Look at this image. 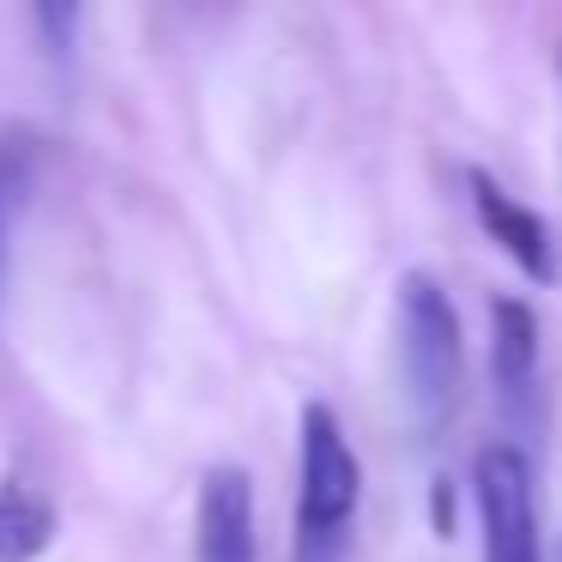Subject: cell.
I'll return each mask as SVG.
<instances>
[{"label":"cell","mask_w":562,"mask_h":562,"mask_svg":"<svg viewBox=\"0 0 562 562\" xmlns=\"http://www.w3.org/2000/svg\"><path fill=\"white\" fill-rule=\"evenodd\" d=\"M393 351L412 417L424 429H441L465 387V327L448 284L429 267H405L393 284Z\"/></svg>","instance_id":"cell-1"},{"label":"cell","mask_w":562,"mask_h":562,"mask_svg":"<svg viewBox=\"0 0 562 562\" xmlns=\"http://www.w3.org/2000/svg\"><path fill=\"white\" fill-rule=\"evenodd\" d=\"M363 502V465L339 412L308 400L296 417V562H339L345 532Z\"/></svg>","instance_id":"cell-2"},{"label":"cell","mask_w":562,"mask_h":562,"mask_svg":"<svg viewBox=\"0 0 562 562\" xmlns=\"http://www.w3.org/2000/svg\"><path fill=\"white\" fill-rule=\"evenodd\" d=\"M472 502L484 526V562H544L532 460L514 441H484L472 453Z\"/></svg>","instance_id":"cell-3"},{"label":"cell","mask_w":562,"mask_h":562,"mask_svg":"<svg viewBox=\"0 0 562 562\" xmlns=\"http://www.w3.org/2000/svg\"><path fill=\"white\" fill-rule=\"evenodd\" d=\"M490 381L514 424H544V321L526 296L490 303Z\"/></svg>","instance_id":"cell-4"},{"label":"cell","mask_w":562,"mask_h":562,"mask_svg":"<svg viewBox=\"0 0 562 562\" xmlns=\"http://www.w3.org/2000/svg\"><path fill=\"white\" fill-rule=\"evenodd\" d=\"M465 200H472L484 236L514 260V267H526L532 279H557V231H550L544 212L526 206V200L514 194L496 170H484V164H465Z\"/></svg>","instance_id":"cell-5"},{"label":"cell","mask_w":562,"mask_h":562,"mask_svg":"<svg viewBox=\"0 0 562 562\" xmlns=\"http://www.w3.org/2000/svg\"><path fill=\"white\" fill-rule=\"evenodd\" d=\"M194 562H255V484L243 465H212L200 477Z\"/></svg>","instance_id":"cell-6"},{"label":"cell","mask_w":562,"mask_h":562,"mask_svg":"<svg viewBox=\"0 0 562 562\" xmlns=\"http://www.w3.org/2000/svg\"><path fill=\"white\" fill-rule=\"evenodd\" d=\"M55 502L25 477H0V562H37L55 544Z\"/></svg>","instance_id":"cell-7"},{"label":"cell","mask_w":562,"mask_h":562,"mask_svg":"<svg viewBox=\"0 0 562 562\" xmlns=\"http://www.w3.org/2000/svg\"><path fill=\"white\" fill-rule=\"evenodd\" d=\"M0 272H7V164H0Z\"/></svg>","instance_id":"cell-8"},{"label":"cell","mask_w":562,"mask_h":562,"mask_svg":"<svg viewBox=\"0 0 562 562\" xmlns=\"http://www.w3.org/2000/svg\"><path fill=\"white\" fill-rule=\"evenodd\" d=\"M557 74H562V49H557Z\"/></svg>","instance_id":"cell-9"}]
</instances>
